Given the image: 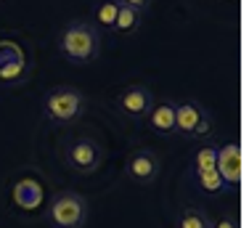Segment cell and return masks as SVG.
<instances>
[{
	"label": "cell",
	"instance_id": "6da1fadb",
	"mask_svg": "<svg viewBox=\"0 0 249 228\" xmlns=\"http://www.w3.org/2000/svg\"><path fill=\"white\" fill-rule=\"evenodd\" d=\"M58 53L72 64H90L101 53V35L90 21H69L58 35Z\"/></svg>",
	"mask_w": 249,
	"mask_h": 228
},
{
	"label": "cell",
	"instance_id": "7a4b0ae2",
	"mask_svg": "<svg viewBox=\"0 0 249 228\" xmlns=\"http://www.w3.org/2000/svg\"><path fill=\"white\" fill-rule=\"evenodd\" d=\"M85 114V95L72 85H58L45 93L43 117L56 128H69Z\"/></svg>",
	"mask_w": 249,
	"mask_h": 228
},
{
	"label": "cell",
	"instance_id": "3957f363",
	"mask_svg": "<svg viewBox=\"0 0 249 228\" xmlns=\"http://www.w3.org/2000/svg\"><path fill=\"white\" fill-rule=\"evenodd\" d=\"M104 146L93 135H72L61 146V159L77 175H93L104 165Z\"/></svg>",
	"mask_w": 249,
	"mask_h": 228
},
{
	"label": "cell",
	"instance_id": "277c9868",
	"mask_svg": "<svg viewBox=\"0 0 249 228\" xmlns=\"http://www.w3.org/2000/svg\"><path fill=\"white\" fill-rule=\"evenodd\" d=\"M48 223L51 228H82L88 223V215H90V207H88V199L77 191H61L51 199L48 205Z\"/></svg>",
	"mask_w": 249,
	"mask_h": 228
},
{
	"label": "cell",
	"instance_id": "5b68a950",
	"mask_svg": "<svg viewBox=\"0 0 249 228\" xmlns=\"http://www.w3.org/2000/svg\"><path fill=\"white\" fill-rule=\"evenodd\" d=\"M175 133L188 138V141H199L212 133V117L199 101H175Z\"/></svg>",
	"mask_w": 249,
	"mask_h": 228
},
{
	"label": "cell",
	"instance_id": "8992f818",
	"mask_svg": "<svg viewBox=\"0 0 249 228\" xmlns=\"http://www.w3.org/2000/svg\"><path fill=\"white\" fill-rule=\"evenodd\" d=\"M159 172H162V159L154 149H133L124 159V175L135 186H151L159 178Z\"/></svg>",
	"mask_w": 249,
	"mask_h": 228
},
{
	"label": "cell",
	"instance_id": "52a82bcc",
	"mask_svg": "<svg viewBox=\"0 0 249 228\" xmlns=\"http://www.w3.org/2000/svg\"><path fill=\"white\" fill-rule=\"evenodd\" d=\"M154 101L157 98H154L151 88L135 82V85H127V88H122V91L117 93L114 104H117V112H120L122 117L133 119V122H143L149 109L154 106Z\"/></svg>",
	"mask_w": 249,
	"mask_h": 228
},
{
	"label": "cell",
	"instance_id": "ba28073f",
	"mask_svg": "<svg viewBox=\"0 0 249 228\" xmlns=\"http://www.w3.org/2000/svg\"><path fill=\"white\" fill-rule=\"evenodd\" d=\"M217 175L223 178L225 186H239L241 183V146L239 141H228L217 146V162H215Z\"/></svg>",
	"mask_w": 249,
	"mask_h": 228
},
{
	"label": "cell",
	"instance_id": "9c48e42d",
	"mask_svg": "<svg viewBox=\"0 0 249 228\" xmlns=\"http://www.w3.org/2000/svg\"><path fill=\"white\" fill-rule=\"evenodd\" d=\"M27 72L24 51L14 40H0V80L3 82H19Z\"/></svg>",
	"mask_w": 249,
	"mask_h": 228
},
{
	"label": "cell",
	"instance_id": "30bf717a",
	"mask_svg": "<svg viewBox=\"0 0 249 228\" xmlns=\"http://www.w3.org/2000/svg\"><path fill=\"white\" fill-rule=\"evenodd\" d=\"M146 125L154 130L157 135L162 138H175V101L173 98H162V101H154V106L149 109L143 119Z\"/></svg>",
	"mask_w": 249,
	"mask_h": 228
},
{
	"label": "cell",
	"instance_id": "8fae6325",
	"mask_svg": "<svg viewBox=\"0 0 249 228\" xmlns=\"http://www.w3.org/2000/svg\"><path fill=\"white\" fill-rule=\"evenodd\" d=\"M45 194H43V186H40L35 178H19L14 183V205L24 212H35L40 205H43Z\"/></svg>",
	"mask_w": 249,
	"mask_h": 228
},
{
	"label": "cell",
	"instance_id": "7c38bea8",
	"mask_svg": "<svg viewBox=\"0 0 249 228\" xmlns=\"http://www.w3.org/2000/svg\"><path fill=\"white\" fill-rule=\"evenodd\" d=\"M117 14H120V0H101V3L93 8V19H96V24L93 27L104 29V32H111L114 29V21H117Z\"/></svg>",
	"mask_w": 249,
	"mask_h": 228
},
{
	"label": "cell",
	"instance_id": "4fadbf2b",
	"mask_svg": "<svg viewBox=\"0 0 249 228\" xmlns=\"http://www.w3.org/2000/svg\"><path fill=\"white\" fill-rule=\"evenodd\" d=\"M215 162H217V146H215V143H204L201 149L194 152L191 162H188V170H191V175L215 170Z\"/></svg>",
	"mask_w": 249,
	"mask_h": 228
},
{
	"label": "cell",
	"instance_id": "5bb4252c",
	"mask_svg": "<svg viewBox=\"0 0 249 228\" xmlns=\"http://www.w3.org/2000/svg\"><path fill=\"white\" fill-rule=\"evenodd\" d=\"M212 218L199 207H183L175 215V228H210Z\"/></svg>",
	"mask_w": 249,
	"mask_h": 228
},
{
	"label": "cell",
	"instance_id": "9a60e30c",
	"mask_svg": "<svg viewBox=\"0 0 249 228\" xmlns=\"http://www.w3.org/2000/svg\"><path fill=\"white\" fill-rule=\"evenodd\" d=\"M141 16L143 14H138V11H133V8H127V5L120 3V14H117V21H114V29H111V32L124 35V38L135 35L141 29Z\"/></svg>",
	"mask_w": 249,
	"mask_h": 228
},
{
	"label": "cell",
	"instance_id": "2e32d148",
	"mask_svg": "<svg viewBox=\"0 0 249 228\" xmlns=\"http://www.w3.org/2000/svg\"><path fill=\"white\" fill-rule=\"evenodd\" d=\"M194 181H196V186L204 194H220V191L225 189V183H223V178L217 175V170H207V172H196L194 175Z\"/></svg>",
	"mask_w": 249,
	"mask_h": 228
},
{
	"label": "cell",
	"instance_id": "e0dca14e",
	"mask_svg": "<svg viewBox=\"0 0 249 228\" xmlns=\"http://www.w3.org/2000/svg\"><path fill=\"white\" fill-rule=\"evenodd\" d=\"M120 3L127 5V8H133V11H138V14H146V11L151 8L154 0H120Z\"/></svg>",
	"mask_w": 249,
	"mask_h": 228
},
{
	"label": "cell",
	"instance_id": "ac0fdd59",
	"mask_svg": "<svg viewBox=\"0 0 249 228\" xmlns=\"http://www.w3.org/2000/svg\"><path fill=\"white\" fill-rule=\"evenodd\" d=\"M210 228H239V220L233 218V215H225V218H212V226Z\"/></svg>",
	"mask_w": 249,
	"mask_h": 228
}]
</instances>
